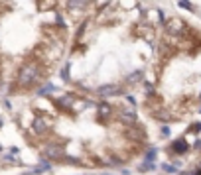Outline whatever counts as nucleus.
Returning a JSON list of instances; mask_svg holds the SVG:
<instances>
[{"instance_id":"obj_1","label":"nucleus","mask_w":201,"mask_h":175,"mask_svg":"<svg viewBox=\"0 0 201 175\" xmlns=\"http://www.w3.org/2000/svg\"><path fill=\"white\" fill-rule=\"evenodd\" d=\"M26 142L53 165L118 167L148 148V132L130 101L89 91H37L18 116Z\"/></svg>"}]
</instances>
